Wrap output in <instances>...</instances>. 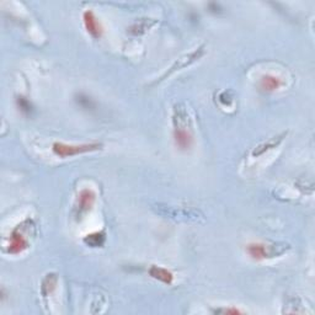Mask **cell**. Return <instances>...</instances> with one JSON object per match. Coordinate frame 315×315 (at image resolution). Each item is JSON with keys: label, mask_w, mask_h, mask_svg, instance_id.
Masks as SVG:
<instances>
[{"label": "cell", "mask_w": 315, "mask_h": 315, "mask_svg": "<svg viewBox=\"0 0 315 315\" xmlns=\"http://www.w3.org/2000/svg\"><path fill=\"white\" fill-rule=\"evenodd\" d=\"M187 112L185 108H181L180 105H176L174 108V142L176 147L181 150H189L193 144V134L191 131V122L187 120Z\"/></svg>", "instance_id": "1"}, {"label": "cell", "mask_w": 315, "mask_h": 315, "mask_svg": "<svg viewBox=\"0 0 315 315\" xmlns=\"http://www.w3.org/2000/svg\"><path fill=\"white\" fill-rule=\"evenodd\" d=\"M101 148L102 144L98 143V142L83 144H65L62 143V142H56V143H53L52 145V151L56 156L65 159V158H72L75 155H80V154L100 150Z\"/></svg>", "instance_id": "2"}, {"label": "cell", "mask_w": 315, "mask_h": 315, "mask_svg": "<svg viewBox=\"0 0 315 315\" xmlns=\"http://www.w3.org/2000/svg\"><path fill=\"white\" fill-rule=\"evenodd\" d=\"M24 223L19 224L10 234L8 244V253L11 255H17V254L24 253V251L29 249L30 243L29 239L24 234Z\"/></svg>", "instance_id": "3"}, {"label": "cell", "mask_w": 315, "mask_h": 315, "mask_svg": "<svg viewBox=\"0 0 315 315\" xmlns=\"http://www.w3.org/2000/svg\"><path fill=\"white\" fill-rule=\"evenodd\" d=\"M96 195L93 190L84 189L79 192L78 201H77V216H84L93 208L95 204Z\"/></svg>", "instance_id": "4"}, {"label": "cell", "mask_w": 315, "mask_h": 315, "mask_svg": "<svg viewBox=\"0 0 315 315\" xmlns=\"http://www.w3.org/2000/svg\"><path fill=\"white\" fill-rule=\"evenodd\" d=\"M83 21L85 30L90 36L94 38L99 39L102 36V26L99 22L98 17L95 16V14L92 10H85L83 13Z\"/></svg>", "instance_id": "5"}, {"label": "cell", "mask_w": 315, "mask_h": 315, "mask_svg": "<svg viewBox=\"0 0 315 315\" xmlns=\"http://www.w3.org/2000/svg\"><path fill=\"white\" fill-rule=\"evenodd\" d=\"M204 54H205L204 47H199V48H197V50L193 51V52H191L189 54H186V56H184L183 58L177 59L176 62L174 63V65H172L171 68H170V71L166 72L165 75H163L162 80L165 77H168V75H170L171 73H174L175 71H178V69H183V68H185V66L192 64V63H195L196 60H198L202 56H204Z\"/></svg>", "instance_id": "6"}, {"label": "cell", "mask_w": 315, "mask_h": 315, "mask_svg": "<svg viewBox=\"0 0 315 315\" xmlns=\"http://www.w3.org/2000/svg\"><path fill=\"white\" fill-rule=\"evenodd\" d=\"M271 246L262 243H251L246 246V251L249 256L251 259L256 260V261L268 259V257H274V253H271Z\"/></svg>", "instance_id": "7"}, {"label": "cell", "mask_w": 315, "mask_h": 315, "mask_svg": "<svg viewBox=\"0 0 315 315\" xmlns=\"http://www.w3.org/2000/svg\"><path fill=\"white\" fill-rule=\"evenodd\" d=\"M149 276L153 277L154 280L160 281V282L165 283V284H171L172 281H174V275L172 272L169 271L168 268L162 267V266H150L149 268Z\"/></svg>", "instance_id": "8"}, {"label": "cell", "mask_w": 315, "mask_h": 315, "mask_svg": "<svg viewBox=\"0 0 315 315\" xmlns=\"http://www.w3.org/2000/svg\"><path fill=\"white\" fill-rule=\"evenodd\" d=\"M283 85V81L280 78L272 74H266L260 79V87L266 93H274Z\"/></svg>", "instance_id": "9"}, {"label": "cell", "mask_w": 315, "mask_h": 315, "mask_svg": "<svg viewBox=\"0 0 315 315\" xmlns=\"http://www.w3.org/2000/svg\"><path fill=\"white\" fill-rule=\"evenodd\" d=\"M84 243L90 248H100L105 243V234L102 232H95L84 238Z\"/></svg>", "instance_id": "10"}, {"label": "cell", "mask_w": 315, "mask_h": 315, "mask_svg": "<svg viewBox=\"0 0 315 315\" xmlns=\"http://www.w3.org/2000/svg\"><path fill=\"white\" fill-rule=\"evenodd\" d=\"M284 136H286V133H283V134L280 136V137H275L274 139H271V141H268L267 143H263L261 145H259V147H257L256 149L253 151V155L257 156V155H260V154L265 153V150H268V149H272V148H275L276 145H278L281 143V142H282V139H283L282 137H284Z\"/></svg>", "instance_id": "11"}, {"label": "cell", "mask_w": 315, "mask_h": 315, "mask_svg": "<svg viewBox=\"0 0 315 315\" xmlns=\"http://www.w3.org/2000/svg\"><path fill=\"white\" fill-rule=\"evenodd\" d=\"M16 105H17V107H19V110L22 112L24 115H26V116H31L33 110H35L31 104V101L27 100L26 98H24V96H17Z\"/></svg>", "instance_id": "12"}, {"label": "cell", "mask_w": 315, "mask_h": 315, "mask_svg": "<svg viewBox=\"0 0 315 315\" xmlns=\"http://www.w3.org/2000/svg\"><path fill=\"white\" fill-rule=\"evenodd\" d=\"M78 104L84 108H94V102L90 98H87L85 95H79L77 99Z\"/></svg>", "instance_id": "13"}, {"label": "cell", "mask_w": 315, "mask_h": 315, "mask_svg": "<svg viewBox=\"0 0 315 315\" xmlns=\"http://www.w3.org/2000/svg\"><path fill=\"white\" fill-rule=\"evenodd\" d=\"M216 313L236 315V314H241V313H243V311L239 310V309H236V308H224V309H218V310H216Z\"/></svg>", "instance_id": "14"}, {"label": "cell", "mask_w": 315, "mask_h": 315, "mask_svg": "<svg viewBox=\"0 0 315 315\" xmlns=\"http://www.w3.org/2000/svg\"><path fill=\"white\" fill-rule=\"evenodd\" d=\"M208 7H210L212 13H214V14L220 13V11H222V8H220V5L217 4V3H211V4L208 5Z\"/></svg>", "instance_id": "15"}]
</instances>
